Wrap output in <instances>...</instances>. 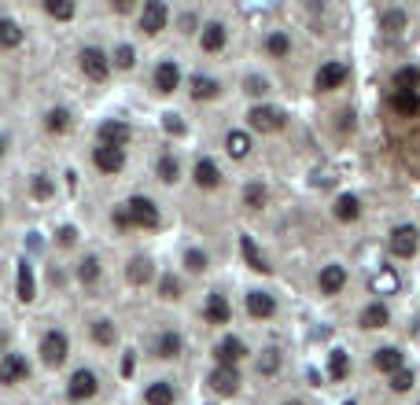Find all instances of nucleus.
<instances>
[{"label":"nucleus","instance_id":"36","mask_svg":"<svg viewBox=\"0 0 420 405\" xmlns=\"http://www.w3.org/2000/svg\"><path fill=\"white\" fill-rule=\"evenodd\" d=\"M243 203L251 206V211H262V206H266V188H262L258 181H255V185H247L243 188Z\"/></svg>","mask_w":420,"mask_h":405},{"label":"nucleus","instance_id":"19","mask_svg":"<svg viewBox=\"0 0 420 405\" xmlns=\"http://www.w3.org/2000/svg\"><path fill=\"white\" fill-rule=\"evenodd\" d=\"M200 45H203V52H221V48H225V26H221V22H207L203 33H200Z\"/></svg>","mask_w":420,"mask_h":405},{"label":"nucleus","instance_id":"29","mask_svg":"<svg viewBox=\"0 0 420 405\" xmlns=\"http://www.w3.org/2000/svg\"><path fill=\"white\" fill-rule=\"evenodd\" d=\"M155 354H159V358H177L181 354V335L177 332H163L159 335V343H155Z\"/></svg>","mask_w":420,"mask_h":405},{"label":"nucleus","instance_id":"12","mask_svg":"<svg viewBox=\"0 0 420 405\" xmlns=\"http://www.w3.org/2000/svg\"><path fill=\"white\" fill-rule=\"evenodd\" d=\"M30 376V365H26V358L19 354H4L0 358V383H19Z\"/></svg>","mask_w":420,"mask_h":405},{"label":"nucleus","instance_id":"46","mask_svg":"<svg viewBox=\"0 0 420 405\" xmlns=\"http://www.w3.org/2000/svg\"><path fill=\"white\" fill-rule=\"evenodd\" d=\"M185 266H188L192 273H203V269H207V254H203V251H188V254H185Z\"/></svg>","mask_w":420,"mask_h":405},{"label":"nucleus","instance_id":"18","mask_svg":"<svg viewBox=\"0 0 420 405\" xmlns=\"http://www.w3.org/2000/svg\"><path fill=\"white\" fill-rule=\"evenodd\" d=\"M207 321L210 324H229V317H232V310H229V303H225V295H207Z\"/></svg>","mask_w":420,"mask_h":405},{"label":"nucleus","instance_id":"14","mask_svg":"<svg viewBox=\"0 0 420 405\" xmlns=\"http://www.w3.org/2000/svg\"><path fill=\"white\" fill-rule=\"evenodd\" d=\"M181 85V70H177V63H159V67H155V89H159L163 96H170L174 93V89Z\"/></svg>","mask_w":420,"mask_h":405},{"label":"nucleus","instance_id":"35","mask_svg":"<svg viewBox=\"0 0 420 405\" xmlns=\"http://www.w3.org/2000/svg\"><path fill=\"white\" fill-rule=\"evenodd\" d=\"M225 148H229V155H232V159H243V155L251 151V137L236 129V133H229V137H225Z\"/></svg>","mask_w":420,"mask_h":405},{"label":"nucleus","instance_id":"47","mask_svg":"<svg viewBox=\"0 0 420 405\" xmlns=\"http://www.w3.org/2000/svg\"><path fill=\"white\" fill-rule=\"evenodd\" d=\"M159 291H163V298H177V295H181V284H177V277H163Z\"/></svg>","mask_w":420,"mask_h":405},{"label":"nucleus","instance_id":"52","mask_svg":"<svg viewBox=\"0 0 420 405\" xmlns=\"http://www.w3.org/2000/svg\"><path fill=\"white\" fill-rule=\"evenodd\" d=\"M166 129H170V133H185V125L177 122V114H170V119H166Z\"/></svg>","mask_w":420,"mask_h":405},{"label":"nucleus","instance_id":"7","mask_svg":"<svg viewBox=\"0 0 420 405\" xmlns=\"http://www.w3.org/2000/svg\"><path fill=\"white\" fill-rule=\"evenodd\" d=\"M126 144H129V125L126 122L107 119L100 125V148H122L126 151Z\"/></svg>","mask_w":420,"mask_h":405},{"label":"nucleus","instance_id":"56","mask_svg":"<svg viewBox=\"0 0 420 405\" xmlns=\"http://www.w3.org/2000/svg\"><path fill=\"white\" fill-rule=\"evenodd\" d=\"M287 405H299V402H287Z\"/></svg>","mask_w":420,"mask_h":405},{"label":"nucleus","instance_id":"13","mask_svg":"<svg viewBox=\"0 0 420 405\" xmlns=\"http://www.w3.org/2000/svg\"><path fill=\"white\" fill-rule=\"evenodd\" d=\"M93 162L100 174H118V169L126 166V151L122 148H96L93 151Z\"/></svg>","mask_w":420,"mask_h":405},{"label":"nucleus","instance_id":"50","mask_svg":"<svg viewBox=\"0 0 420 405\" xmlns=\"http://www.w3.org/2000/svg\"><path fill=\"white\" fill-rule=\"evenodd\" d=\"M74 240H77V232H74L70 225H67V229H59V243H63V247H70Z\"/></svg>","mask_w":420,"mask_h":405},{"label":"nucleus","instance_id":"16","mask_svg":"<svg viewBox=\"0 0 420 405\" xmlns=\"http://www.w3.org/2000/svg\"><path fill=\"white\" fill-rule=\"evenodd\" d=\"M317 284H321L324 295H339V291H343V284H347V269L343 266H324Z\"/></svg>","mask_w":420,"mask_h":405},{"label":"nucleus","instance_id":"34","mask_svg":"<svg viewBox=\"0 0 420 405\" xmlns=\"http://www.w3.org/2000/svg\"><path fill=\"white\" fill-rule=\"evenodd\" d=\"M373 291H376V295H395V291H398V277H395V269H380V273H376V280H373Z\"/></svg>","mask_w":420,"mask_h":405},{"label":"nucleus","instance_id":"32","mask_svg":"<svg viewBox=\"0 0 420 405\" xmlns=\"http://www.w3.org/2000/svg\"><path fill=\"white\" fill-rule=\"evenodd\" d=\"M391 107L398 114H417L420 111V96L417 93H391Z\"/></svg>","mask_w":420,"mask_h":405},{"label":"nucleus","instance_id":"44","mask_svg":"<svg viewBox=\"0 0 420 405\" xmlns=\"http://www.w3.org/2000/svg\"><path fill=\"white\" fill-rule=\"evenodd\" d=\"M410 387H413V372H410V369H398L395 376H391V390H398V395H405Z\"/></svg>","mask_w":420,"mask_h":405},{"label":"nucleus","instance_id":"42","mask_svg":"<svg viewBox=\"0 0 420 405\" xmlns=\"http://www.w3.org/2000/svg\"><path fill=\"white\" fill-rule=\"evenodd\" d=\"M133 63H137V52L129 48V45H122V48L114 52V67L118 70H133Z\"/></svg>","mask_w":420,"mask_h":405},{"label":"nucleus","instance_id":"22","mask_svg":"<svg viewBox=\"0 0 420 405\" xmlns=\"http://www.w3.org/2000/svg\"><path fill=\"white\" fill-rule=\"evenodd\" d=\"M15 291L22 303H33V291H37V284H33V266L30 262H22L19 266V277H15Z\"/></svg>","mask_w":420,"mask_h":405},{"label":"nucleus","instance_id":"28","mask_svg":"<svg viewBox=\"0 0 420 405\" xmlns=\"http://www.w3.org/2000/svg\"><path fill=\"white\" fill-rule=\"evenodd\" d=\"M144 402H148V405H174V387H170L166 380L151 383L148 390H144Z\"/></svg>","mask_w":420,"mask_h":405},{"label":"nucleus","instance_id":"53","mask_svg":"<svg viewBox=\"0 0 420 405\" xmlns=\"http://www.w3.org/2000/svg\"><path fill=\"white\" fill-rule=\"evenodd\" d=\"M181 26H185V33H188V30H192V26H195V15H192V11H188V15H185V19H181Z\"/></svg>","mask_w":420,"mask_h":405},{"label":"nucleus","instance_id":"17","mask_svg":"<svg viewBox=\"0 0 420 405\" xmlns=\"http://www.w3.org/2000/svg\"><path fill=\"white\" fill-rule=\"evenodd\" d=\"M373 365H376L380 372H391V376H395V372L402 369V350H398V346H380L376 354H373Z\"/></svg>","mask_w":420,"mask_h":405},{"label":"nucleus","instance_id":"24","mask_svg":"<svg viewBox=\"0 0 420 405\" xmlns=\"http://www.w3.org/2000/svg\"><path fill=\"white\" fill-rule=\"evenodd\" d=\"M22 26L15 19H0V48H19L22 45Z\"/></svg>","mask_w":420,"mask_h":405},{"label":"nucleus","instance_id":"31","mask_svg":"<svg viewBox=\"0 0 420 405\" xmlns=\"http://www.w3.org/2000/svg\"><path fill=\"white\" fill-rule=\"evenodd\" d=\"M45 129H48V133H67V129H70V111L52 107V111L45 114Z\"/></svg>","mask_w":420,"mask_h":405},{"label":"nucleus","instance_id":"20","mask_svg":"<svg viewBox=\"0 0 420 405\" xmlns=\"http://www.w3.org/2000/svg\"><path fill=\"white\" fill-rule=\"evenodd\" d=\"M240 251H243V258H247V266H251V269H258V273H273V266L266 262V254L258 251V243H255L251 236H243V240H240Z\"/></svg>","mask_w":420,"mask_h":405},{"label":"nucleus","instance_id":"3","mask_svg":"<svg viewBox=\"0 0 420 405\" xmlns=\"http://www.w3.org/2000/svg\"><path fill=\"white\" fill-rule=\"evenodd\" d=\"M82 74L85 77H93V82H107V74H111V59L103 56L100 48H82Z\"/></svg>","mask_w":420,"mask_h":405},{"label":"nucleus","instance_id":"27","mask_svg":"<svg viewBox=\"0 0 420 405\" xmlns=\"http://www.w3.org/2000/svg\"><path fill=\"white\" fill-rule=\"evenodd\" d=\"M417 89H420V67L395 70V93H417Z\"/></svg>","mask_w":420,"mask_h":405},{"label":"nucleus","instance_id":"9","mask_svg":"<svg viewBox=\"0 0 420 405\" xmlns=\"http://www.w3.org/2000/svg\"><path fill=\"white\" fill-rule=\"evenodd\" d=\"M247 122H251V129H258V133H277L284 125V114L277 107H255L247 114Z\"/></svg>","mask_w":420,"mask_h":405},{"label":"nucleus","instance_id":"49","mask_svg":"<svg viewBox=\"0 0 420 405\" xmlns=\"http://www.w3.org/2000/svg\"><path fill=\"white\" fill-rule=\"evenodd\" d=\"M247 93H255V96L269 93V82H266V77H247Z\"/></svg>","mask_w":420,"mask_h":405},{"label":"nucleus","instance_id":"4","mask_svg":"<svg viewBox=\"0 0 420 405\" xmlns=\"http://www.w3.org/2000/svg\"><path fill=\"white\" fill-rule=\"evenodd\" d=\"M166 19H170V8L163 4V0H148L144 11H140V30L144 33H159V30H166Z\"/></svg>","mask_w":420,"mask_h":405},{"label":"nucleus","instance_id":"40","mask_svg":"<svg viewBox=\"0 0 420 405\" xmlns=\"http://www.w3.org/2000/svg\"><path fill=\"white\" fill-rule=\"evenodd\" d=\"M277 369H280V350H266V354L258 358V372L262 376H273Z\"/></svg>","mask_w":420,"mask_h":405},{"label":"nucleus","instance_id":"48","mask_svg":"<svg viewBox=\"0 0 420 405\" xmlns=\"http://www.w3.org/2000/svg\"><path fill=\"white\" fill-rule=\"evenodd\" d=\"M33 195H41V199H48V195H52V181H48L45 174L33 177Z\"/></svg>","mask_w":420,"mask_h":405},{"label":"nucleus","instance_id":"37","mask_svg":"<svg viewBox=\"0 0 420 405\" xmlns=\"http://www.w3.org/2000/svg\"><path fill=\"white\" fill-rule=\"evenodd\" d=\"M114 335H118V332H114V324H111V321H96V324H93V339H96L100 346H111V343H114Z\"/></svg>","mask_w":420,"mask_h":405},{"label":"nucleus","instance_id":"33","mask_svg":"<svg viewBox=\"0 0 420 405\" xmlns=\"http://www.w3.org/2000/svg\"><path fill=\"white\" fill-rule=\"evenodd\" d=\"M218 93H221V85L214 77H192V96L195 100H214Z\"/></svg>","mask_w":420,"mask_h":405},{"label":"nucleus","instance_id":"38","mask_svg":"<svg viewBox=\"0 0 420 405\" xmlns=\"http://www.w3.org/2000/svg\"><path fill=\"white\" fill-rule=\"evenodd\" d=\"M287 48H292V41H287V37L284 33H269L266 37V52H269V56H287Z\"/></svg>","mask_w":420,"mask_h":405},{"label":"nucleus","instance_id":"43","mask_svg":"<svg viewBox=\"0 0 420 405\" xmlns=\"http://www.w3.org/2000/svg\"><path fill=\"white\" fill-rule=\"evenodd\" d=\"M159 177L166 181V185H174V181H177V159H174V155H163V159H159Z\"/></svg>","mask_w":420,"mask_h":405},{"label":"nucleus","instance_id":"55","mask_svg":"<svg viewBox=\"0 0 420 405\" xmlns=\"http://www.w3.org/2000/svg\"><path fill=\"white\" fill-rule=\"evenodd\" d=\"M0 155H4V137H0Z\"/></svg>","mask_w":420,"mask_h":405},{"label":"nucleus","instance_id":"5","mask_svg":"<svg viewBox=\"0 0 420 405\" xmlns=\"http://www.w3.org/2000/svg\"><path fill=\"white\" fill-rule=\"evenodd\" d=\"M417 243H420V236H417L413 225H398L395 232H391V254L395 258H413Z\"/></svg>","mask_w":420,"mask_h":405},{"label":"nucleus","instance_id":"21","mask_svg":"<svg viewBox=\"0 0 420 405\" xmlns=\"http://www.w3.org/2000/svg\"><path fill=\"white\" fill-rule=\"evenodd\" d=\"M151 277H155V269H151L148 258H133V262L126 266V280H129V284H137V287H144Z\"/></svg>","mask_w":420,"mask_h":405},{"label":"nucleus","instance_id":"1","mask_svg":"<svg viewBox=\"0 0 420 405\" xmlns=\"http://www.w3.org/2000/svg\"><path fill=\"white\" fill-rule=\"evenodd\" d=\"M126 214H129V225L137 229H155L159 225V206L151 199H144V195H133V199L126 203Z\"/></svg>","mask_w":420,"mask_h":405},{"label":"nucleus","instance_id":"2","mask_svg":"<svg viewBox=\"0 0 420 405\" xmlns=\"http://www.w3.org/2000/svg\"><path fill=\"white\" fill-rule=\"evenodd\" d=\"M67 350H70V343H67V332H45V339H41V361L45 365H63L67 361Z\"/></svg>","mask_w":420,"mask_h":405},{"label":"nucleus","instance_id":"23","mask_svg":"<svg viewBox=\"0 0 420 405\" xmlns=\"http://www.w3.org/2000/svg\"><path fill=\"white\" fill-rule=\"evenodd\" d=\"M195 185H200V188H218L221 185V174H218V166L210 159L195 162Z\"/></svg>","mask_w":420,"mask_h":405},{"label":"nucleus","instance_id":"6","mask_svg":"<svg viewBox=\"0 0 420 405\" xmlns=\"http://www.w3.org/2000/svg\"><path fill=\"white\" fill-rule=\"evenodd\" d=\"M96 372H89V369H77L74 376H70V387H67V395H70V402H85V398H93L96 395Z\"/></svg>","mask_w":420,"mask_h":405},{"label":"nucleus","instance_id":"11","mask_svg":"<svg viewBox=\"0 0 420 405\" xmlns=\"http://www.w3.org/2000/svg\"><path fill=\"white\" fill-rule=\"evenodd\" d=\"M243 306H247V313H251V317L266 321V317H273V313H277V298H273L269 291H247Z\"/></svg>","mask_w":420,"mask_h":405},{"label":"nucleus","instance_id":"39","mask_svg":"<svg viewBox=\"0 0 420 405\" xmlns=\"http://www.w3.org/2000/svg\"><path fill=\"white\" fill-rule=\"evenodd\" d=\"M45 11H48L52 19H63V22H67V19H74V4H67V0H48V4H45Z\"/></svg>","mask_w":420,"mask_h":405},{"label":"nucleus","instance_id":"45","mask_svg":"<svg viewBox=\"0 0 420 405\" xmlns=\"http://www.w3.org/2000/svg\"><path fill=\"white\" fill-rule=\"evenodd\" d=\"M402 26H405V11H387V15H384V30L387 33H398Z\"/></svg>","mask_w":420,"mask_h":405},{"label":"nucleus","instance_id":"26","mask_svg":"<svg viewBox=\"0 0 420 405\" xmlns=\"http://www.w3.org/2000/svg\"><path fill=\"white\" fill-rule=\"evenodd\" d=\"M336 217L339 221H358L361 217V199L358 195H339L336 199Z\"/></svg>","mask_w":420,"mask_h":405},{"label":"nucleus","instance_id":"8","mask_svg":"<svg viewBox=\"0 0 420 405\" xmlns=\"http://www.w3.org/2000/svg\"><path fill=\"white\" fill-rule=\"evenodd\" d=\"M214 358H218L221 369H236V361H243V358H247V346H243L236 335H229V339H221V343H218Z\"/></svg>","mask_w":420,"mask_h":405},{"label":"nucleus","instance_id":"10","mask_svg":"<svg viewBox=\"0 0 420 405\" xmlns=\"http://www.w3.org/2000/svg\"><path fill=\"white\" fill-rule=\"evenodd\" d=\"M343 82H347V67H343V63H324V67L317 70V77H313L317 93H332V89H339Z\"/></svg>","mask_w":420,"mask_h":405},{"label":"nucleus","instance_id":"51","mask_svg":"<svg viewBox=\"0 0 420 405\" xmlns=\"http://www.w3.org/2000/svg\"><path fill=\"white\" fill-rule=\"evenodd\" d=\"M114 225H118V229H129V214H126V206H118V211H114Z\"/></svg>","mask_w":420,"mask_h":405},{"label":"nucleus","instance_id":"41","mask_svg":"<svg viewBox=\"0 0 420 405\" xmlns=\"http://www.w3.org/2000/svg\"><path fill=\"white\" fill-rule=\"evenodd\" d=\"M96 277H100V262H96V258H85V262L77 266V280H82V284H96Z\"/></svg>","mask_w":420,"mask_h":405},{"label":"nucleus","instance_id":"30","mask_svg":"<svg viewBox=\"0 0 420 405\" xmlns=\"http://www.w3.org/2000/svg\"><path fill=\"white\" fill-rule=\"evenodd\" d=\"M328 376H332L336 383L350 376V358L343 354V350H332V358H328Z\"/></svg>","mask_w":420,"mask_h":405},{"label":"nucleus","instance_id":"15","mask_svg":"<svg viewBox=\"0 0 420 405\" xmlns=\"http://www.w3.org/2000/svg\"><path fill=\"white\" fill-rule=\"evenodd\" d=\"M210 387H214L218 390V395H236V390H240V372H236V369H221V365H218V369L214 372H210Z\"/></svg>","mask_w":420,"mask_h":405},{"label":"nucleus","instance_id":"54","mask_svg":"<svg viewBox=\"0 0 420 405\" xmlns=\"http://www.w3.org/2000/svg\"><path fill=\"white\" fill-rule=\"evenodd\" d=\"M4 343H8V335H4V328H0V354H4Z\"/></svg>","mask_w":420,"mask_h":405},{"label":"nucleus","instance_id":"25","mask_svg":"<svg viewBox=\"0 0 420 405\" xmlns=\"http://www.w3.org/2000/svg\"><path fill=\"white\" fill-rule=\"evenodd\" d=\"M387 321H391V313H387L384 303H373V306L361 310V324H365V328H387Z\"/></svg>","mask_w":420,"mask_h":405}]
</instances>
